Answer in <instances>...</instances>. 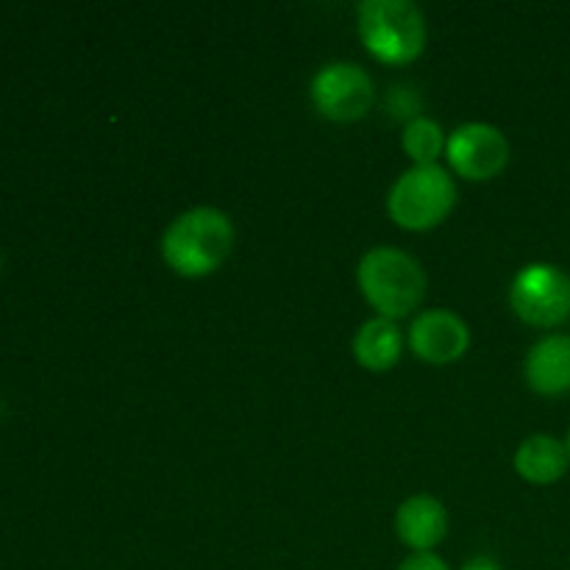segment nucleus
I'll use <instances>...</instances> for the list:
<instances>
[{
    "label": "nucleus",
    "instance_id": "nucleus-12",
    "mask_svg": "<svg viewBox=\"0 0 570 570\" xmlns=\"http://www.w3.org/2000/svg\"><path fill=\"white\" fill-rule=\"evenodd\" d=\"M401 351H404L401 328L395 326V321H387V317H371L367 323H362V328L354 337V360L365 371H390V367L399 365Z\"/></svg>",
    "mask_w": 570,
    "mask_h": 570
},
{
    "label": "nucleus",
    "instance_id": "nucleus-14",
    "mask_svg": "<svg viewBox=\"0 0 570 570\" xmlns=\"http://www.w3.org/2000/svg\"><path fill=\"white\" fill-rule=\"evenodd\" d=\"M399 570H449L443 560H440L434 551H426V554H412L401 562Z\"/></svg>",
    "mask_w": 570,
    "mask_h": 570
},
{
    "label": "nucleus",
    "instance_id": "nucleus-13",
    "mask_svg": "<svg viewBox=\"0 0 570 570\" xmlns=\"http://www.w3.org/2000/svg\"><path fill=\"white\" fill-rule=\"evenodd\" d=\"M445 142L449 137L440 122L429 120V117H412L401 134V148L415 165H438L440 156L445 154Z\"/></svg>",
    "mask_w": 570,
    "mask_h": 570
},
{
    "label": "nucleus",
    "instance_id": "nucleus-3",
    "mask_svg": "<svg viewBox=\"0 0 570 570\" xmlns=\"http://www.w3.org/2000/svg\"><path fill=\"white\" fill-rule=\"evenodd\" d=\"M356 28L367 53L382 65H410L426 48V17L412 0H365Z\"/></svg>",
    "mask_w": 570,
    "mask_h": 570
},
{
    "label": "nucleus",
    "instance_id": "nucleus-5",
    "mask_svg": "<svg viewBox=\"0 0 570 570\" xmlns=\"http://www.w3.org/2000/svg\"><path fill=\"white\" fill-rule=\"evenodd\" d=\"M510 306L529 326H560L570 317V276L549 262H532L512 278Z\"/></svg>",
    "mask_w": 570,
    "mask_h": 570
},
{
    "label": "nucleus",
    "instance_id": "nucleus-15",
    "mask_svg": "<svg viewBox=\"0 0 570 570\" xmlns=\"http://www.w3.org/2000/svg\"><path fill=\"white\" fill-rule=\"evenodd\" d=\"M462 570H501V566L495 560H490V557H473L471 562H465Z\"/></svg>",
    "mask_w": 570,
    "mask_h": 570
},
{
    "label": "nucleus",
    "instance_id": "nucleus-1",
    "mask_svg": "<svg viewBox=\"0 0 570 570\" xmlns=\"http://www.w3.org/2000/svg\"><path fill=\"white\" fill-rule=\"evenodd\" d=\"M234 248V223L215 206H195L167 226L161 256L184 278H204L220 271Z\"/></svg>",
    "mask_w": 570,
    "mask_h": 570
},
{
    "label": "nucleus",
    "instance_id": "nucleus-9",
    "mask_svg": "<svg viewBox=\"0 0 570 570\" xmlns=\"http://www.w3.org/2000/svg\"><path fill=\"white\" fill-rule=\"evenodd\" d=\"M395 534L406 549L426 554L449 534V512L434 495H412L395 512Z\"/></svg>",
    "mask_w": 570,
    "mask_h": 570
},
{
    "label": "nucleus",
    "instance_id": "nucleus-10",
    "mask_svg": "<svg viewBox=\"0 0 570 570\" xmlns=\"http://www.w3.org/2000/svg\"><path fill=\"white\" fill-rule=\"evenodd\" d=\"M527 382L540 395L570 393V337L549 334L527 354Z\"/></svg>",
    "mask_w": 570,
    "mask_h": 570
},
{
    "label": "nucleus",
    "instance_id": "nucleus-4",
    "mask_svg": "<svg viewBox=\"0 0 570 570\" xmlns=\"http://www.w3.org/2000/svg\"><path fill=\"white\" fill-rule=\"evenodd\" d=\"M456 184L440 165H415L393 184L387 195L390 220L406 232L438 228L454 212Z\"/></svg>",
    "mask_w": 570,
    "mask_h": 570
},
{
    "label": "nucleus",
    "instance_id": "nucleus-7",
    "mask_svg": "<svg viewBox=\"0 0 570 570\" xmlns=\"http://www.w3.org/2000/svg\"><path fill=\"white\" fill-rule=\"evenodd\" d=\"M445 159L465 181H490L510 165V139L490 122H465L449 134Z\"/></svg>",
    "mask_w": 570,
    "mask_h": 570
},
{
    "label": "nucleus",
    "instance_id": "nucleus-8",
    "mask_svg": "<svg viewBox=\"0 0 570 570\" xmlns=\"http://www.w3.org/2000/svg\"><path fill=\"white\" fill-rule=\"evenodd\" d=\"M410 348L429 365H451L471 348V328L451 309L421 312L410 328Z\"/></svg>",
    "mask_w": 570,
    "mask_h": 570
},
{
    "label": "nucleus",
    "instance_id": "nucleus-2",
    "mask_svg": "<svg viewBox=\"0 0 570 570\" xmlns=\"http://www.w3.org/2000/svg\"><path fill=\"white\" fill-rule=\"evenodd\" d=\"M356 282L367 304L387 321L412 315L426 295V273L421 262L406 250L387 248V245H379L362 256Z\"/></svg>",
    "mask_w": 570,
    "mask_h": 570
},
{
    "label": "nucleus",
    "instance_id": "nucleus-16",
    "mask_svg": "<svg viewBox=\"0 0 570 570\" xmlns=\"http://www.w3.org/2000/svg\"><path fill=\"white\" fill-rule=\"evenodd\" d=\"M566 449H568V454H570V432H568V440H566Z\"/></svg>",
    "mask_w": 570,
    "mask_h": 570
},
{
    "label": "nucleus",
    "instance_id": "nucleus-11",
    "mask_svg": "<svg viewBox=\"0 0 570 570\" xmlns=\"http://www.w3.org/2000/svg\"><path fill=\"white\" fill-rule=\"evenodd\" d=\"M570 465V454L566 443L549 434H532L523 440L515 451L518 476L529 484H554L566 476Z\"/></svg>",
    "mask_w": 570,
    "mask_h": 570
},
{
    "label": "nucleus",
    "instance_id": "nucleus-6",
    "mask_svg": "<svg viewBox=\"0 0 570 570\" xmlns=\"http://www.w3.org/2000/svg\"><path fill=\"white\" fill-rule=\"evenodd\" d=\"M309 95L315 109L326 120L354 122L371 111L376 89L367 70L354 61H332L315 72L309 83Z\"/></svg>",
    "mask_w": 570,
    "mask_h": 570
}]
</instances>
